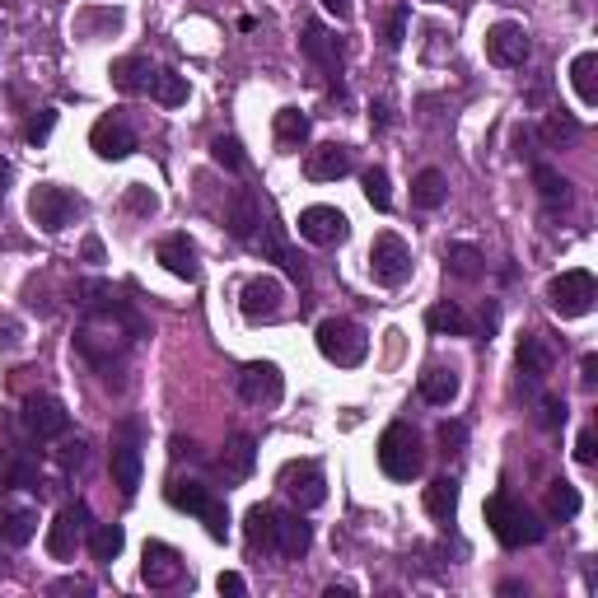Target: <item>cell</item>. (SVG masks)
<instances>
[{
	"label": "cell",
	"instance_id": "cell-18",
	"mask_svg": "<svg viewBox=\"0 0 598 598\" xmlns=\"http://www.w3.org/2000/svg\"><path fill=\"white\" fill-rule=\"evenodd\" d=\"M356 169V155L346 150V145H314L309 150V159H304V178H314V183H337V178H346V173Z\"/></svg>",
	"mask_w": 598,
	"mask_h": 598
},
{
	"label": "cell",
	"instance_id": "cell-41",
	"mask_svg": "<svg viewBox=\"0 0 598 598\" xmlns=\"http://www.w3.org/2000/svg\"><path fill=\"white\" fill-rule=\"evenodd\" d=\"M533 187H538L542 201H566V192H570V183L552 169V164H533Z\"/></svg>",
	"mask_w": 598,
	"mask_h": 598
},
{
	"label": "cell",
	"instance_id": "cell-33",
	"mask_svg": "<svg viewBox=\"0 0 598 598\" xmlns=\"http://www.w3.org/2000/svg\"><path fill=\"white\" fill-rule=\"evenodd\" d=\"M122 542H127L122 524H94V528H89V556H94L99 566H108V561L122 556Z\"/></svg>",
	"mask_w": 598,
	"mask_h": 598
},
{
	"label": "cell",
	"instance_id": "cell-39",
	"mask_svg": "<svg viewBox=\"0 0 598 598\" xmlns=\"http://www.w3.org/2000/svg\"><path fill=\"white\" fill-rule=\"evenodd\" d=\"M276 141H281V145H304V141H309V113H299V108H281V113H276Z\"/></svg>",
	"mask_w": 598,
	"mask_h": 598
},
{
	"label": "cell",
	"instance_id": "cell-42",
	"mask_svg": "<svg viewBox=\"0 0 598 598\" xmlns=\"http://www.w3.org/2000/svg\"><path fill=\"white\" fill-rule=\"evenodd\" d=\"M365 201H370L374 211H388L393 206V187H388V173L384 169H365Z\"/></svg>",
	"mask_w": 598,
	"mask_h": 598
},
{
	"label": "cell",
	"instance_id": "cell-15",
	"mask_svg": "<svg viewBox=\"0 0 598 598\" xmlns=\"http://www.w3.org/2000/svg\"><path fill=\"white\" fill-rule=\"evenodd\" d=\"M486 57L496 61V66H524L528 61V33L524 24H514V19H500L486 29Z\"/></svg>",
	"mask_w": 598,
	"mask_h": 598
},
{
	"label": "cell",
	"instance_id": "cell-56",
	"mask_svg": "<svg viewBox=\"0 0 598 598\" xmlns=\"http://www.w3.org/2000/svg\"><path fill=\"white\" fill-rule=\"evenodd\" d=\"M5 183H10V164L0 159V197H5Z\"/></svg>",
	"mask_w": 598,
	"mask_h": 598
},
{
	"label": "cell",
	"instance_id": "cell-36",
	"mask_svg": "<svg viewBox=\"0 0 598 598\" xmlns=\"http://www.w3.org/2000/svg\"><path fill=\"white\" fill-rule=\"evenodd\" d=\"M150 99H159L164 108H178V103H187V75L178 71H155L150 75V89H145Z\"/></svg>",
	"mask_w": 598,
	"mask_h": 598
},
{
	"label": "cell",
	"instance_id": "cell-48",
	"mask_svg": "<svg viewBox=\"0 0 598 598\" xmlns=\"http://www.w3.org/2000/svg\"><path fill=\"white\" fill-rule=\"evenodd\" d=\"M127 206H131V211H136V215H155L159 197H155V192H150V187H141V183H136V187H131V192H127Z\"/></svg>",
	"mask_w": 598,
	"mask_h": 598
},
{
	"label": "cell",
	"instance_id": "cell-49",
	"mask_svg": "<svg viewBox=\"0 0 598 598\" xmlns=\"http://www.w3.org/2000/svg\"><path fill=\"white\" fill-rule=\"evenodd\" d=\"M575 458H580V463H594V458H598V435H594V426L580 430V440H575Z\"/></svg>",
	"mask_w": 598,
	"mask_h": 598
},
{
	"label": "cell",
	"instance_id": "cell-45",
	"mask_svg": "<svg viewBox=\"0 0 598 598\" xmlns=\"http://www.w3.org/2000/svg\"><path fill=\"white\" fill-rule=\"evenodd\" d=\"M575 136H580V127H575L570 117H547V122H542V141L561 145V141H575Z\"/></svg>",
	"mask_w": 598,
	"mask_h": 598
},
{
	"label": "cell",
	"instance_id": "cell-1",
	"mask_svg": "<svg viewBox=\"0 0 598 598\" xmlns=\"http://www.w3.org/2000/svg\"><path fill=\"white\" fill-rule=\"evenodd\" d=\"M486 524L500 538V547H533L547 533V524H542L538 514L528 510V505H519L514 496H505V491L486 500Z\"/></svg>",
	"mask_w": 598,
	"mask_h": 598
},
{
	"label": "cell",
	"instance_id": "cell-27",
	"mask_svg": "<svg viewBox=\"0 0 598 598\" xmlns=\"http://www.w3.org/2000/svg\"><path fill=\"white\" fill-rule=\"evenodd\" d=\"M243 533H248L253 552H276V510L271 505H253L248 519H243Z\"/></svg>",
	"mask_w": 598,
	"mask_h": 598
},
{
	"label": "cell",
	"instance_id": "cell-21",
	"mask_svg": "<svg viewBox=\"0 0 598 598\" xmlns=\"http://www.w3.org/2000/svg\"><path fill=\"white\" fill-rule=\"evenodd\" d=\"M225 225H229V234H234L239 243H253L257 239V229H262V201H257L248 187H239V192L229 197Z\"/></svg>",
	"mask_w": 598,
	"mask_h": 598
},
{
	"label": "cell",
	"instance_id": "cell-8",
	"mask_svg": "<svg viewBox=\"0 0 598 598\" xmlns=\"http://www.w3.org/2000/svg\"><path fill=\"white\" fill-rule=\"evenodd\" d=\"M75 197L66 192V187H52V183H43V187H33L29 192V215H33V225L43 229V234H61V229L75 220Z\"/></svg>",
	"mask_w": 598,
	"mask_h": 598
},
{
	"label": "cell",
	"instance_id": "cell-31",
	"mask_svg": "<svg viewBox=\"0 0 598 598\" xmlns=\"http://www.w3.org/2000/svg\"><path fill=\"white\" fill-rule=\"evenodd\" d=\"M426 514L430 519H440V524H449L458 514V482L454 477H435V482L426 486Z\"/></svg>",
	"mask_w": 598,
	"mask_h": 598
},
{
	"label": "cell",
	"instance_id": "cell-25",
	"mask_svg": "<svg viewBox=\"0 0 598 598\" xmlns=\"http://www.w3.org/2000/svg\"><path fill=\"white\" fill-rule=\"evenodd\" d=\"M299 43H304V52H309L323 71H342V47H337V38H332L323 24H304V38H299Z\"/></svg>",
	"mask_w": 598,
	"mask_h": 598
},
{
	"label": "cell",
	"instance_id": "cell-54",
	"mask_svg": "<svg viewBox=\"0 0 598 598\" xmlns=\"http://www.w3.org/2000/svg\"><path fill=\"white\" fill-rule=\"evenodd\" d=\"M85 257H89V262H103V243L94 239V234L85 239Z\"/></svg>",
	"mask_w": 598,
	"mask_h": 598
},
{
	"label": "cell",
	"instance_id": "cell-52",
	"mask_svg": "<svg viewBox=\"0 0 598 598\" xmlns=\"http://www.w3.org/2000/svg\"><path fill=\"white\" fill-rule=\"evenodd\" d=\"M323 10H328V15H337V19H351V10H356V5H351V0H323Z\"/></svg>",
	"mask_w": 598,
	"mask_h": 598
},
{
	"label": "cell",
	"instance_id": "cell-37",
	"mask_svg": "<svg viewBox=\"0 0 598 598\" xmlns=\"http://www.w3.org/2000/svg\"><path fill=\"white\" fill-rule=\"evenodd\" d=\"M444 192H449V183H444L440 169H421L412 183V206H421V211H435L444 201Z\"/></svg>",
	"mask_w": 598,
	"mask_h": 598
},
{
	"label": "cell",
	"instance_id": "cell-50",
	"mask_svg": "<svg viewBox=\"0 0 598 598\" xmlns=\"http://www.w3.org/2000/svg\"><path fill=\"white\" fill-rule=\"evenodd\" d=\"M215 589H220V594H229V598H243V594H248V584H243L239 570H225V575L215 580Z\"/></svg>",
	"mask_w": 598,
	"mask_h": 598
},
{
	"label": "cell",
	"instance_id": "cell-4",
	"mask_svg": "<svg viewBox=\"0 0 598 598\" xmlns=\"http://www.w3.org/2000/svg\"><path fill=\"white\" fill-rule=\"evenodd\" d=\"M318 351H323V360H332V365L356 370L360 360L370 356V337H365V328L351 323V318H323V323H318Z\"/></svg>",
	"mask_w": 598,
	"mask_h": 598
},
{
	"label": "cell",
	"instance_id": "cell-14",
	"mask_svg": "<svg viewBox=\"0 0 598 598\" xmlns=\"http://www.w3.org/2000/svg\"><path fill=\"white\" fill-rule=\"evenodd\" d=\"M285 393V379L281 370L271 365V360H253V365H243L239 374V398L253 402V407H271V402H281Z\"/></svg>",
	"mask_w": 598,
	"mask_h": 598
},
{
	"label": "cell",
	"instance_id": "cell-24",
	"mask_svg": "<svg viewBox=\"0 0 598 598\" xmlns=\"http://www.w3.org/2000/svg\"><path fill=\"white\" fill-rule=\"evenodd\" d=\"M253 463H257L253 435H234V440L225 444V454H220V472H225L229 482H243V477H253Z\"/></svg>",
	"mask_w": 598,
	"mask_h": 598
},
{
	"label": "cell",
	"instance_id": "cell-51",
	"mask_svg": "<svg viewBox=\"0 0 598 598\" xmlns=\"http://www.w3.org/2000/svg\"><path fill=\"white\" fill-rule=\"evenodd\" d=\"M61 468H85V444L80 440L66 444V449H61Z\"/></svg>",
	"mask_w": 598,
	"mask_h": 598
},
{
	"label": "cell",
	"instance_id": "cell-47",
	"mask_svg": "<svg viewBox=\"0 0 598 598\" xmlns=\"http://www.w3.org/2000/svg\"><path fill=\"white\" fill-rule=\"evenodd\" d=\"M384 43L398 52L402 43H407V5H398L393 15H388V24H384Z\"/></svg>",
	"mask_w": 598,
	"mask_h": 598
},
{
	"label": "cell",
	"instance_id": "cell-22",
	"mask_svg": "<svg viewBox=\"0 0 598 598\" xmlns=\"http://www.w3.org/2000/svg\"><path fill=\"white\" fill-rule=\"evenodd\" d=\"M314 547V528H309V519L304 514H281L276 510V552L290 556V561H299V556Z\"/></svg>",
	"mask_w": 598,
	"mask_h": 598
},
{
	"label": "cell",
	"instance_id": "cell-6",
	"mask_svg": "<svg viewBox=\"0 0 598 598\" xmlns=\"http://www.w3.org/2000/svg\"><path fill=\"white\" fill-rule=\"evenodd\" d=\"M108 468H113V486L122 491V500H131L136 491H141V435H136V426L131 421H122V426L113 430V449H108Z\"/></svg>",
	"mask_w": 598,
	"mask_h": 598
},
{
	"label": "cell",
	"instance_id": "cell-10",
	"mask_svg": "<svg viewBox=\"0 0 598 598\" xmlns=\"http://www.w3.org/2000/svg\"><path fill=\"white\" fill-rule=\"evenodd\" d=\"M239 309L248 323H276L285 314V285L276 276H253V281L243 285Z\"/></svg>",
	"mask_w": 598,
	"mask_h": 598
},
{
	"label": "cell",
	"instance_id": "cell-19",
	"mask_svg": "<svg viewBox=\"0 0 598 598\" xmlns=\"http://www.w3.org/2000/svg\"><path fill=\"white\" fill-rule=\"evenodd\" d=\"M0 486L5 491H38L43 486V472H38V458H29L15 444H0Z\"/></svg>",
	"mask_w": 598,
	"mask_h": 598
},
{
	"label": "cell",
	"instance_id": "cell-7",
	"mask_svg": "<svg viewBox=\"0 0 598 598\" xmlns=\"http://www.w3.org/2000/svg\"><path fill=\"white\" fill-rule=\"evenodd\" d=\"M370 276L388 290H398V285L412 281V248L402 234H379L370 243Z\"/></svg>",
	"mask_w": 598,
	"mask_h": 598
},
{
	"label": "cell",
	"instance_id": "cell-3",
	"mask_svg": "<svg viewBox=\"0 0 598 598\" xmlns=\"http://www.w3.org/2000/svg\"><path fill=\"white\" fill-rule=\"evenodd\" d=\"M426 454H421V440H416V430L407 421H393V426L379 435V468L393 477V482H412L416 472H421Z\"/></svg>",
	"mask_w": 598,
	"mask_h": 598
},
{
	"label": "cell",
	"instance_id": "cell-57",
	"mask_svg": "<svg viewBox=\"0 0 598 598\" xmlns=\"http://www.w3.org/2000/svg\"><path fill=\"white\" fill-rule=\"evenodd\" d=\"M430 5H444V0H430Z\"/></svg>",
	"mask_w": 598,
	"mask_h": 598
},
{
	"label": "cell",
	"instance_id": "cell-30",
	"mask_svg": "<svg viewBox=\"0 0 598 598\" xmlns=\"http://www.w3.org/2000/svg\"><path fill=\"white\" fill-rule=\"evenodd\" d=\"M570 85H575L584 108H594L598 103V52H580V57L570 61Z\"/></svg>",
	"mask_w": 598,
	"mask_h": 598
},
{
	"label": "cell",
	"instance_id": "cell-16",
	"mask_svg": "<svg viewBox=\"0 0 598 598\" xmlns=\"http://www.w3.org/2000/svg\"><path fill=\"white\" fill-rule=\"evenodd\" d=\"M85 524H89L85 505H66V510L52 519V528H47V552L57 556V561H71L75 547H80V533H85Z\"/></svg>",
	"mask_w": 598,
	"mask_h": 598
},
{
	"label": "cell",
	"instance_id": "cell-35",
	"mask_svg": "<svg viewBox=\"0 0 598 598\" xmlns=\"http://www.w3.org/2000/svg\"><path fill=\"white\" fill-rule=\"evenodd\" d=\"M426 323H430V332H440V337H472V323L458 304H435L426 314Z\"/></svg>",
	"mask_w": 598,
	"mask_h": 598
},
{
	"label": "cell",
	"instance_id": "cell-44",
	"mask_svg": "<svg viewBox=\"0 0 598 598\" xmlns=\"http://www.w3.org/2000/svg\"><path fill=\"white\" fill-rule=\"evenodd\" d=\"M52 127H57V113H52V108H43L38 117H29V127H24V141H29V145H43L47 136H52Z\"/></svg>",
	"mask_w": 598,
	"mask_h": 598
},
{
	"label": "cell",
	"instance_id": "cell-20",
	"mask_svg": "<svg viewBox=\"0 0 598 598\" xmlns=\"http://www.w3.org/2000/svg\"><path fill=\"white\" fill-rule=\"evenodd\" d=\"M155 257L164 262V271H173L178 281H197L201 267H197V248H192V239L187 234H164V239L155 243Z\"/></svg>",
	"mask_w": 598,
	"mask_h": 598
},
{
	"label": "cell",
	"instance_id": "cell-12",
	"mask_svg": "<svg viewBox=\"0 0 598 598\" xmlns=\"http://www.w3.org/2000/svg\"><path fill=\"white\" fill-rule=\"evenodd\" d=\"M299 239L318 243V248H328V243H342L351 234V220H346L337 206H304L299 211Z\"/></svg>",
	"mask_w": 598,
	"mask_h": 598
},
{
	"label": "cell",
	"instance_id": "cell-26",
	"mask_svg": "<svg viewBox=\"0 0 598 598\" xmlns=\"http://www.w3.org/2000/svg\"><path fill=\"white\" fill-rule=\"evenodd\" d=\"M253 243L262 248V257H276V262H281V267L290 271L299 285L309 281V267H304V257H299L295 248H285V239L276 234V225H267V229H262V239H253Z\"/></svg>",
	"mask_w": 598,
	"mask_h": 598
},
{
	"label": "cell",
	"instance_id": "cell-40",
	"mask_svg": "<svg viewBox=\"0 0 598 598\" xmlns=\"http://www.w3.org/2000/svg\"><path fill=\"white\" fill-rule=\"evenodd\" d=\"M211 159L220 164V169H229V173L248 169V155H243V145L234 141V136H215V141H211Z\"/></svg>",
	"mask_w": 598,
	"mask_h": 598
},
{
	"label": "cell",
	"instance_id": "cell-28",
	"mask_svg": "<svg viewBox=\"0 0 598 598\" xmlns=\"http://www.w3.org/2000/svg\"><path fill=\"white\" fill-rule=\"evenodd\" d=\"M444 267H449V276H458V281H482V276H486V257L477 253L472 243H449Z\"/></svg>",
	"mask_w": 598,
	"mask_h": 598
},
{
	"label": "cell",
	"instance_id": "cell-38",
	"mask_svg": "<svg viewBox=\"0 0 598 598\" xmlns=\"http://www.w3.org/2000/svg\"><path fill=\"white\" fill-rule=\"evenodd\" d=\"M542 505H547V519L566 524V519H575V514H580V491H575L570 482H552V486H547V500H542Z\"/></svg>",
	"mask_w": 598,
	"mask_h": 598
},
{
	"label": "cell",
	"instance_id": "cell-46",
	"mask_svg": "<svg viewBox=\"0 0 598 598\" xmlns=\"http://www.w3.org/2000/svg\"><path fill=\"white\" fill-rule=\"evenodd\" d=\"M440 454H458L463 449V440H468V430H463V421H440Z\"/></svg>",
	"mask_w": 598,
	"mask_h": 598
},
{
	"label": "cell",
	"instance_id": "cell-32",
	"mask_svg": "<svg viewBox=\"0 0 598 598\" xmlns=\"http://www.w3.org/2000/svg\"><path fill=\"white\" fill-rule=\"evenodd\" d=\"M113 85L122 89V94H145V89H150V61L145 57H122V61H113Z\"/></svg>",
	"mask_w": 598,
	"mask_h": 598
},
{
	"label": "cell",
	"instance_id": "cell-55",
	"mask_svg": "<svg viewBox=\"0 0 598 598\" xmlns=\"http://www.w3.org/2000/svg\"><path fill=\"white\" fill-rule=\"evenodd\" d=\"M173 458H187L192 454V440H183V435H173V449H169Z\"/></svg>",
	"mask_w": 598,
	"mask_h": 598
},
{
	"label": "cell",
	"instance_id": "cell-11",
	"mask_svg": "<svg viewBox=\"0 0 598 598\" xmlns=\"http://www.w3.org/2000/svg\"><path fill=\"white\" fill-rule=\"evenodd\" d=\"M187 566L183 556H178V547H169V542H145L141 552V580L150 584V589H173V584H183Z\"/></svg>",
	"mask_w": 598,
	"mask_h": 598
},
{
	"label": "cell",
	"instance_id": "cell-5",
	"mask_svg": "<svg viewBox=\"0 0 598 598\" xmlns=\"http://www.w3.org/2000/svg\"><path fill=\"white\" fill-rule=\"evenodd\" d=\"M594 299H598V281H594V271H584V267L561 271V276H552V285H547V304H552L561 318H584L594 309Z\"/></svg>",
	"mask_w": 598,
	"mask_h": 598
},
{
	"label": "cell",
	"instance_id": "cell-9",
	"mask_svg": "<svg viewBox=\"0 0 598 598\" xmlns=\"http://www.w3.org/2000/svg\"><path fill=\"white\" fill-rule=\"evenodd\" d=\"M24 430H29L33 440H61L66 430H71V412H66V402L61 398H47V393H33L24 402Z\"/></svg>",
	"mask_w": 598,
	"mask_h": 598
},
{
	"label": "cell",
	"instance_id": "cell-53",
	"mask_svg": "<svg viewBox=\"0 0 598 598\" xmlns=\"http://www.w3.org/2000/svg\"><path fill=\"white\" fill-rule=\"evenodd\" d=\"M580 379H584V384H589V388H594V379H598V356H584V365H580Z\"/></svg>",
	"mask_w": 598,
	"mask_h": 598
},
{
	"label": "cell",
	"instance_id": "cell-13",
	"mask_svg": "<svg viewBox=\"0 0 598 598\" xmlns=\"http://www.w3.org/2000/svg\"><path fill=\"white\" fill-rule=\"evenodd\" d=\"M281 486L299 510H318V505L328 500V482H323V468H318V463H290V468L281 472Z\"/></svg>",
	"mask_w": 598,
	"mask_h": 598
},
{
	"label": "cell",
	"instance_id": "cell-2",
	"mask_svg": "<svg viewBox=\"0 0 598 598\" xmlns=\"http://www.w3.org/2000/svg\"><path fill=\"white\" fill-rule=\"evenodd\" d=\"M164 496H169L173 510L197 514L215 542H225V533H229V510H225V500L215 496L211 486H201V482H169V491H164Z\"/></svg>",
	"mask_w": 598,
	"mask_h": 598
},
{
	"label": "cell",
	"instance_id": "cell-23",
	"mask_svg": "<svg viewBox=\"0 0 598 598\" xmlns=\"http://www.w3.org/2000/svg\"><path fill=\"white\" fill-rule=\"evenodd\" d=\"M514 360H519V374H524L528 384H542L547 374H552V346L542 342L538 332H524L519 337V351H514Z\"/></svg>",
	"mask_w": 598,
	"mask_h": 598
},
{
	"label": "cell",
	"instance_id": "cell-17",
	"mask_svg": "<svg viewBox=\"0 0 598 598\" xmlns=\"http://www.w3.org/2000/svg\"><path fill=\"white\" fill-rule=\"evenodd\" d=\"M89 145H94V155H99V159H127L131 150H136V131H131L117 113H108V117H99V122H94V131H89Z\"/></svg>",
	"mask_w": 598,
	"mask_h": 598
},
{
	"label": "cell",
	"instance_id": "cell-29",
	"mask_svg": "<svg viewBox=\"0 0 598 598\" xmlns=\"http://www.w3.org/2000/svg\"><path fill=\"white\" fill-rule=\"evenodd\" d=\"M421 398L430 402V407H449V402L458 398V374L454 370H440V365H430L426 374H421Z\"/></svg>",
	"mask_w": 598,
	"mask_h": 598
},
{
	"label": "cell",
	"instance_id": "cell-43",
	"mask_svg": "<svg viewBox=\"0 0 598 598\" xmlns=\"http://www.w3.org/2000/svg\"><path fill=\"white\" fill-rule=\"evenodd\" d=\"M538 421H542V430H561L566 426V402L556 398V393H547V398L538 402Z\"/></svg>",
	"mask_w": 598,
	"mask_h": 598
},
{
	"label": "cell",
	"instance_id": "cell-34",
	"mask_svg": "<svg viewBox=\"0 0 598 598\" xmlns=\"http://www.w3.org/2000/svg\"><path fill=\"white\" fill-rule=\"evenodd\" d=\"M33 533H38V514L33 510H0V542L24 547V542H33Z\"/></svg>",
	"mask_w": 598,
	"mask_h": 598
}]
</instances>
